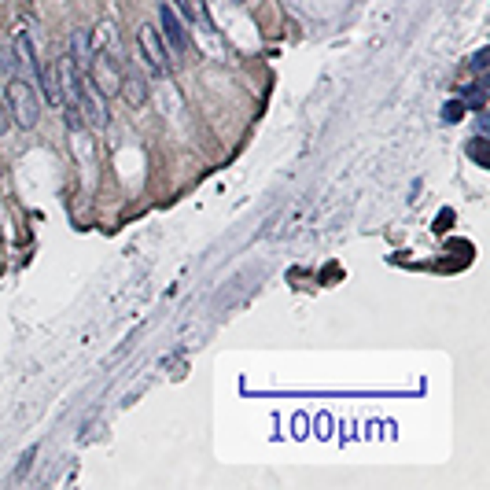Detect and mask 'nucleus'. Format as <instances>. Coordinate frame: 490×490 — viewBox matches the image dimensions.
I'll return each mask as SVG.
<instances>
[{"label":"nucleus","instance_id":"f03ea898","mask_svg":"<svg viewBox=\"0 0 490 490\" xmlns=\"http://www.w3.org/2000/svg\"><path fill=\"white\" fill-rule=\"evenodd\" d=\"M89 81H92V89L100 92V96H119V89H122V56H114V52H108V48H96L92 52V63L89 67Z\"/></svg>","mask_w":490,"mask_h":490},{"label":"nucleus","instance_id":"f257e3e1","mask_svg":"<svg viewBox=\"0 0 490 490\" xmlns=\"http://www.w3.org/2000/svg\"><path fill=\"white\" fill-rule=\"evenodd\" d=\"M4 103H8V114L19 130H34L41 122V96L34 89L30 78H12L4 89Z\"/></svg>","mask_w":490,"mask_h":490},{"label":"nucleus","instance_id":"4468645a","mask_svg":"<svg viewBox=\"0 0 490 490\" xmlns=\"http://www.w3.org/2000/svg\"><path fill=\"white\" fill-rule=\"evenodd\" d=\"M490 133V119H487V111H476V136H487Z\"/></svg>","mask_w":490,"mask_h":490},{"label":"nucleus","instance_id":"39448f33","mask_svg":"<svg viewBox=\"0 0 490 490\" xmlns=\"http://www.w3.org/2000/svg\"><path fill=\"white\" fill-rule=\"evenodd\" d=\"M159 19H163V37L166 45L177 52V56H185L188 52V30H185V19H181L170 4H159Z\"/></svg>","mask_w":490,"mask_h":490},{"label":"nucleus","instance_id":"9d476101","mask_svg":"<svg viewBox=\"0 0 490 490\" xmlns=\"http://www.w3.org/2000/svg\"><path fill=\"white\" fill-rule=\"evenodd\" d=\"M487 141L490 136H472V141H468V159H472L476 166H483V170L490 166V144Z\"/></svg>","mask_w":490,"mask_h":490},{"label":"nucleus","instance_id":"423d86ee","mask_svg":"<svg viewBox=\"0 0 490 490\" xmlns=\"http://www.w3.org/2000/svg\"><path fill=\"white\" fill-rule=\"evenodd\" d=\"M119 92L125 96V103H130V108H144V100H147V74L141 67H125Z\"/></svg>","mask_w":490,"mask_h":490},{"label":"nucleus","instance_id":"7ed1b4c3","mask_svg":"<svg viewBox=\"0 0 490 490\" xmlns=\"http://www.w3.org/2000/svg\"><path fill=\"white\" fill-rule=\"evenodd\" d=\"M8 70H12V78H30V81H37L41 70H45V63L37 59V48L26 30H15L12 48H8Z\"/></svg>","mask_w":490,"mask_h":490},{"label":"nucleus","instance_id":"2eb2a0df","mask_svg":"<svg viewBox=\"0 0 490 490\" xmlns=\"http://www.w3.org/2000/svg\"><path fill=\"white\" fill-rule=\"evenodd\" d=\"M8 125H12V114H8V103L0 100V136L8 133Z\"/></svg>","mask_w":490,"mask_h":490},{"label":"nucleus","instance_id":"9b49d317","mask_svg":"<svg viewBox=\"0 0 490 490\" xmlns=\"http://www.w3.org/2000/svg\"><path fill=\"white\" fill-rule=\"evenodd\" d=\"M465 114H468V108H465L461 100H450V103H442V122H446V125H457V122L465 119Z\"/></svg>","mask_w":490,"mask_h":490},{"label":"nucleus","instance_id":"6e6552de","mask_svg":"<svg viewBox=\"0 0 490 490\" xmlns=\"http://www.w3.org/2000/svg\"><path fill=\"white\" fill-rule=\"evenodd\" d=\"M92 48H108V52H114V56H122L119 30H114V23H108V19H103V23L92 30Z\"/></svg>","mask_w":490,"mask_h":490},{"label":"nucleus","instance_id":"20e7f679","mask_svg":"<svg viewBox=\"0 0 490 490\" xmlns=\"http://www.w3.org/2000/svg\"><path fill=\"white\" fill-rule=\"evenodd\" d=\"M136 37H141V56L147 63V70L155 74V78H170V56H166V41L159 37V30L152 23H144L136 30Z\"/></svg>","mask_w":490,"mask_h":490},{"label":"nucleus","instance_id":"1a4fd4ad","mask_svg":"<svg viewBox=\"0 0 490 490\" xmlns=\"http://www.w3.org/2000/svg\"><path fill=\"white\" fill-rule=\"evenodd\" d=\"M457 100L465 103L468 111H487V92H483V81H472V85H465L461 89V96H457Z\"/></svg>","mask_w":490,"mask_h":490},{"label":"nucleus","instance_id":"ddd939ff","mask_svg":"<svg viewBox=\"0 0 490 490\" xmlns=\"http://www.w3.org/2000/svg\"><path fill=\"white\" fill-rule=\"evenodd\" d=\"M34 453H37V446H30V450L23 453V465L15 468V479H23V476L30 472V465H34Z\"/></svg>","mask_w":490,"mask_h":490},{"label":"nucleus","instance_id":"0eeeda50","mask_svg":"<svg viewBox=\"0 0 490 490\" xmlns=\"http://www.w3.org/2000/svg\"><path fill=\"white\" fill-rule=\"evenodd\" d=\"M92 52H96V48H92V30L78 26V30L70 34V52H67V56H70V59L85 70V67L92 63Z\"/></svg>","mask_w":490,"mask_h":490},{"label":"nucleus","instance_id":"f8f14e48","mask_svg":"<svg viewBox=\"0 0 490 490\" xmlns=\"http://www.w3.org/2000/svg\"><path fill=\"white\" fill-rule=\"evenodd\" d=\"M487 59H490V48H479V52H476V56H472V59H468V67H472V74H476V78H479V81H483V78H487Z\"/></svg>","mask_w":490,"mask_h":490},{"label":"nucleus","instance_id":"dca6fc26","mask_svg":"<svg viewBox=\"0 0 490 490\" xmlns=\"http://www.w3.org/2000/svg\"><path fill=\"white\" fill-rule=\"evenodd\" d=\"M450 210H442V214H439V225H435V232H446V229H450Z\"/></svg>","mask_w":490,"mask_h":490}]
</instances>
